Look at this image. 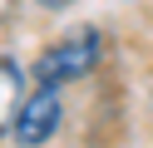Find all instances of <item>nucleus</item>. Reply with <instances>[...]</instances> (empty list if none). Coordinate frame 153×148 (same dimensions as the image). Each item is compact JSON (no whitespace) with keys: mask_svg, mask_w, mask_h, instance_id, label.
Masks as SVG:
<instances>
[{"mask_svg":"<svg viewBox=\"0 0 153 148\" xmlns=\"http://www.w3.org/2000/svg\"><path fill=\"white\" fill-rule=\"evenodd\" d=\"M99 59H104V35L94 25H79V30H69V35H59L35 59V79H40L45 89H59V84H74V79L94 74Z\"/></svg>","mask_w":153,"mask_h":148,"instance_id":"f257e3e1","label":"nucleus"},{"mask_svg":"<svg viewBox=\"0 0 153 148\" xmlns=\"http://www.w3.org/2000/svg\"><path fill=\"white\" fill-rule=\"evenodd\" d=\"M59 118H64V99H59V89H35V94H25V104H20V114H15V123H10V138L20 148H40V143H50L54 133H59Z\"/></svg>","mask_w":153,"mask_h":148,"instance_id":"f03ea898","label":"nucleus"},{"mask_svg":"<svg viewBox=\"0 0 153 148\" xmlns=\"http://www.w3.org/2000/svg\"><path fill=\"white\" fill-rule=\"evenodd\" d=\"M25 69L15 64V59H0V133H10V123H15V114H20V104H25Z\"/></svg>","mask_w":153,"mask_h":148,"instance_id":"7ed1b4c3","label":"nucleus"},{"mask_svg":"<svg viewBox=\"0 0 153 148\" xmlns=\"http://www.w3.org/2000/svg\"><path fill=\"white\" fill-rule=\"evenodd\" d=\"M35 5H40V10H69L74 0H35Z\"/></svg>","mask_w":153,"mask_h":148,"instance_id":"20e7f679","label":"nucleus"}]
</instances>
